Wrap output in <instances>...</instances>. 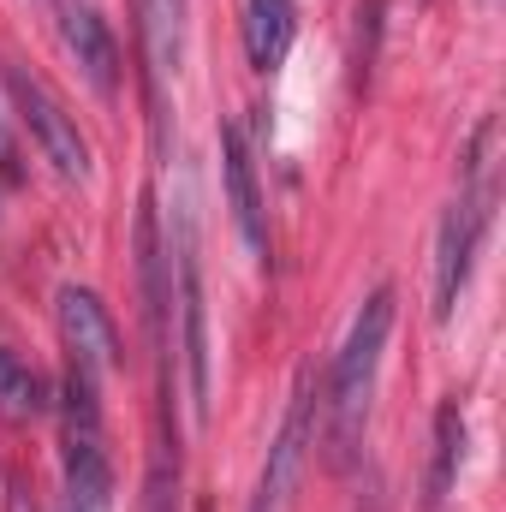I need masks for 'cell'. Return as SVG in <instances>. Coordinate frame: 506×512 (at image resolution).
Listing matches in <instances>:
<instances>
[{
	"label": "cell",
	"mask_w": 506,
	"mask_h": 512,
	"mask_svg": "<svg viewBox=\"0 0 506 512\" xmlns=\"http://www.w3.org/2000/svg\"><path fill=\"white\" fill-rule=\"evenodd\" d=\"M60 42L72 48L78 72H84L102 96H114V90H120V48H114L108 18H102L90 0H66V12H60Z\"/></svg>",
	"instance_id": "8"
},
{
	"label": "cell",
	"mask_w": 506,
	"mask_h": 512,
	"mask_svg": "<svg viewBox=\"0 0 506 512\" xmlns=\"http://www.w3.org/2000/svg\"><path fill=\"white\" fill-rule=\"evenodd\" d=\"M495 137L501 126L483 120L477 137H471V155H465V185L441 221V239H435V322L453 316L471 268H477V251H483V233H489V215H495Z\"/></svg>",
	"instance_id": "1"
},
{
	"label": "cell",
	"mask_w": 506,
	"mask_h": 512,
	"mask_svg": "<svg viewBox=\"0 0 506 512\" xmlns=\"http://www.w3.org/2000/svg\"><path fill=\"white\" fill-rule=\"evenodd\" d=\"M221 167H227V203H233V221L245 233V245L256 256L268 251V221H262V191H256V161H251V137L239 120L221 126Z\"/></svg>",
	"instance_id": "9"
},
{
	"label": "cell",
	"mask_w": 506,
	"mask_h": 512,
	"mask_svg": "<svg viewBox=\"0 0 506 512\" xmlns=\"http://www.w3.org/2000/svg\"><path fill=\"white\" fill-rule=\"evenodd\" d=\"M459 465H465V411L447 399V405H441V417H435V471H429V507H441V501H447V489H453Z\"/></svg>",
	"instance_id": "13"
},
{
	"label": "cell",
	"mask_w": 506,
	"mask_h": 512,
	"mask_svg": "<svg viewBox=\"0 0 506 512\" xmlns=\"http://www.w3.org/2000/svg\"><path fill=\"white\" fill-rule=\"evenodd\" d=\"M24 167H18V143H12V131L0 126V179H18Z\"/></svg>",
	"instance_id": "14"
},
{
	"label": "cell",
	"mask_w": 506,
	"mask_h": 512,
	"mask_svg": "<svg viewBox=\"0 0 506 512\" xmlns=\"http://www.w3.org/2000/svg\"><path fill=\"white\" fill-rule=\"evenodd\" d=\"M310 435H316V393L304 382L298 399H292V411H286V423H280V435H274V447H268V465H262V477H256L251 512H286L292 507V489H298V477H304Z\"/></svg>",
	"instance_id": "6"
},
{
	"label": "cell",
	"mask_w": 506,
	"mask_h": 512,
	"mask_svg": "<svg viewBox=\"0 0 506 512\" xmlns=\"http://www.w3.org/2000/svg\"><path fill=\"white\" fill-rule=\"evenodd\" d=\"M173 268H179V352L191 370V405L197 417H209V328H203V268H197V227L191 209H179V239H173Z\"/></svg>",
	"instance_id": "5"
},
{
	"label": "cell",
	"mask_w": 506,
	"mask_h": 512,
	"mask_svg": "<svg viewBox=\"0 0 506 512\" xmlns=\"http://www.w3.org/2000/svg\"><path fill=\"white\" fill-rule=\"evenodd\" d=\"M298 36V6L292 0H245V48L256 72H274L292 54Z\"/></svg>",
	"instance_id": "10"
},
{
	"label": "cell",
	"mask_w": 506,
	"mask_h": 512,
	"mask_svg": "<svg viewBox=\"0 0 506 512\" xmlns=\"http://www.w3.org/2000/svg\"><path fill=\"white\" fill-rule=\"evenodd\" d=\"M137 6H143V42H149L155 78L179 72V54H185V0H137Z\"/></svg>",
	"instance_id": "11"
},
{
	"label": "cell",
	"mask_w": 506,
	"mask_h": 512,
	"mask_svg": "<svg viewBox=\"0 0 506 512\" xmlns=\"http://www.w3.org/2000/svg\"><path fill=\"white\" fill-rule=\"evenodd\" d=\"M6 90H12V102H18V120L36 137V149L54 161V173H60V179H90V143H84L78 120L48 96V84L30 78L24 66H6Z\"/></svg>",
	"instance_id": "4"
},
{
	"label": "cell",
	"mask_w": 506,
	"mask_h": 512,
	"mask_svg": "<svg viewBox=\"0 0 506 512\" xmlns=\"http://www.w3.org/2000/svg\"><path fill=\"white\" fill-rule=\"evenodd\" d=\"M60 447H66V512H114V465H108V435H102V399L96 376L72 364L60 393Z\"/></svg>",
	"instance_id": "3"
},
{
	"label": "cell",
	"mask_w": 506,
	"mask_h": 512,
	"mask_svg": "<svg viewBox=\"0 0 506 512\" xmlns=\"http://www.w3.org/2000/svg\"><path fill=\"white\" fill-rule=\"evenodd\" d=\"M42 411H48V382H42L18 352L0 346V417L24 423V417H42Z\"/></svg>",
	"instance_id": "12"
},
{
	"label": "cell",
	"mask_w": 506,
	"mask_h": 512,
	"mask_svg": "<svg viewBox=\"0 0 506 512\" xmlns=\"http://www.w3.org/2000/svg\"><path fill=\"white\" fill-rule=\"evenodd\" d=\"M54 316H60V340H66V352H72L78 370H90L96 382H102L108 370H120V328H114V316H108V304H102L96 292L60 286Z\"/></svg>",
	"instance_id": "7"
},
{
	"label": "cell",
	"mask_w": 506,
	"mask_h": 512,
	"mask_svg": "<svg viewBox=\"0 0 506 512\" xmlns=\"http://www.w3.org/2000/svg\"><path fill=\"white\" fill-rule=\"evenodd\" d=\"M387 334H393V286L370 292V304L358 310L334 370H328V411H334V453L346 459L358 447V429H364V411H370V393H376V370L381 352H387Z\"/></svg>",
	"instance_id": "2"
}]
</instances>
